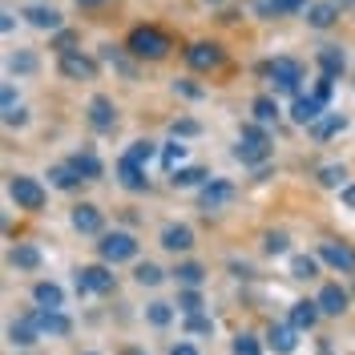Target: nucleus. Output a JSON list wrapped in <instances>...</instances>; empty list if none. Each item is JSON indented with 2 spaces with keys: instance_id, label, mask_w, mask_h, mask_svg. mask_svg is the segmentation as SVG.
Returning <instances> with one entry per match:
<instances>
[{
  "instance_id": "obj_1",
  "label": "nucleus",
  "mask_w": 355,
  "mask_h": 355,
  "mask_svg": "<svg viewBox=\"0 0 355 355\" xmlns=\"http://www.w3.org/2000/svg\"><path fill=\"white\" fill-rule=\"evenodd\" d=\"M125 49L133 57H141V61H162L170 53V37L162 28H154V24H137L130 33V41H125Z\"/></svg>"
},
{
  "instance_id": "obj_2",
  "label": "nucleus",
  "mask_w": 355,
  "mask_h": 355,
  "mask_svg": "<svg viewBox=\"0 0 355 355\" xmlns=\"http://www.w3.org/2000/svg\"><path fill=\"white\" fill-rule=\"evenodd\" d=\"M234 157L246 162V166H263L266 157H270V137L263 133V125L254 121V125H243L239 133V146H234Z\"/></svg>"
},
{
  "instance_id": "obj_3",
  "label": "nucleus",
  "mask_w": 355,
  "mask_h": 355,
  "mask_svg": "<svg viewBox=\"0 0 355 355\" xmlns=\"http://www.w3.org/2000/svg\"><path fill=\"white\" fill-rule=\"evenodd\" d=\"M263 73L270 77V85L275 93H299V81H303V65L295 61V57H275V61H266Z\"/></svg>"
},
{
  "instance_id": "obj_4",
  "label": "nucleus",
  "mask_w": 355,
  "mask_h": 355,
  "mask_svg": "<svg viewBox=\"0 0 355 355\" xmlns=\"http://www.w3.org/2000/svg\"><path fill=\"white\" fill-rule=\"evenodd\" d=\"M97 254H101V263H130L137 259V239L125 234V230H113V234H101V243H97Z\"/></svg>"
},
{
  "instance_id": "obj_5",
  "label": "nucleus",
  "mask_w": 355,
  "mask_h": 355,
  "mask_svg": "<svg viewBox=\"0 0 355 355\" xmlns=\"http://www.w3.org/2000/svg\"><path fill=\"white\" fill-rule=\"evenodd\" d=\"M28 319H33V327L41 331V339L44 335H49V339H65V335L73 331V319H69L61 307H33Z\"/></svg>"
},
{
  "instance_id": "obj_6",
  "label": "nucleus",
  "mask_w": 355,
  "mask_h": 355,
  "mask_svg": "<svg viewBox=\"0 0 355 355\" xmlns=\"http://www.w3.org/2000/svg\"><path fill=\"white\" fill-rule=\"evenodd\" d=\"M117 279H113L110 263H97V266H81L77 270V295H113Z\"/></svg>"
},
{
  "instance_id": "obj_7",
  "label": "nucleus",
  "mask_w": 355,
  "mask_h": 355,
  "mask_svg": "<svg viewBox=\"0 0 355 355\" xmlns=\"http://www.w3.org/2000/svg\"><path fill=\"white\" fill-rule=\"evenodd\" d=\"M8 198L17 202L21 210H41V206H44V186L37 182V178L12 174V178H8Z\"/></svg>"
},
{
  "instance_id": "obj_8",
  "label": "nucleus",
  "mask_w": 355,
  "mask_h": 355,
  "mask_svg": "<svg viewBox=\"0 0 355 355\" xmlns=\"http://www.w3.org/2000/svg\"><path fill=\"white\" fill-rule=\"evenodd\" d=\"M57 69H61V77H69V81H93L97 77V61L93 57H85V53H61V61H57Z\"/></svg>"
},
{
  "instance_id": "obj_9",
  "label": "nucleus",
  "mask_w": 355,
  "mask_h": 355,
  "mask_svg": "<svg viewBox=\"0 0 355 355\" xmlns=\"http://www.w3.org/2000/svg\"><path fill=\"white\" fill-rule=\"evenodd\" d=\"M226 202H234V182H226V178H210V182L198 190L202 210H222Z\"/></svg>"
},
{
  "instance_id": "obj_10",
  "label": "nucleus",
  "mask_w": 355,
  "mask_h": 355,
  "mask_svg": "<svg viewBox=\"0 0 355 355\" xmlns=\"http://www.w3.org/2000/svg\"><path fill=\"white\" fill-rule=\"evenodd\" d=\"M186 65L198 69V73H210V69H218V65H222V49H218L214 41L190 44V49H186Z\"/></svg>"
},
{
  "instance_id": "obj_11",
  "label": "nucleus",
  "mask_w": 355,
  "mask_h": 355,
  "mask_svg": "<svg viewBox=\"0 0 355 355\" xmlns=\"http://www.w3.org/2000/svg\"><path fill=\"white\" fill-rule=\"evenodd\" d=\"M69 222H73V230H77V234H105V218H101V210H97L93 202L73 206Z\"/></svg>"
},
{
  "instance_id": "obj_12",
  "label": "nucleus",
  "mask_w": 355,
  "mask_h": 355,
  "mask_svg": "<svg viewBox=\"0 0 355 355\" xmlns=\"http://www.w3.org/2000/svg\"><path fill=\"white\" fill-rule=\"evenodd\" d=\"M89 125H93L97 133H113V130H117V110H113L110 97H101V93H97V97L89 101Z\"/></svg>"
},
{
  "instance_id": "obj_13",
  "label": "nucleus",
  "mask_w": 355,
  "mask_h": 355,
  "mask_svg": "<svg viewBox=\"0 0 355 355\" xmlns=\"http://www.w3.org/2000/svg\"><path fill=\"white\" fill-rule=\"evenodd\" d=\"M319 259L335 270H343V275H355V250L347 243H323L319 246Z\"/></svg>"
},
{
  "instance_id": "obj_14",
  "label": "nucleus",
  "mask_w": 355,
  "mask_h": 355,
  "mask_svg": "<svg viewBox=\"0 0 355 355\" xmlns=\"http://www.w3.org/2000/svg\"><path fill=\"white\" fill-rule=\"evenodd\" d=\"M319 303L315 299H299V303H291V311H287V323L295 327V331H311L315 323H319Z\"/></svg>"
},
{
  "instance_id": "obj_15",
  "label": "nucleus",
  "mask_w": 355,
  "mask_h": 355,
  "mask_svg": "<svg viewBox=\"0 0 355 355\" xmlns=\"http://www.w3.org/2000/svg\"><path fill=\"white\" fill-rule=\"evenodd\" d=\"M266 347L275 355H291L299 347V331L291 327V323H270V331H266Z\"/></svg>"
},
{
  "instance_id": "obj_16",
  "label": "nucleus",
  "mask_w": 355,
  "mask_h": 355,
  "mask_svg": "<svg viewBox=\"0 0 355 355\" xmlns=\"http://www.w3.org/2000/svg\"><path fill=\"white\" fill-rule=\"evenodd\" d=\"M315 303H319L323 315H343L347 303H352V295L339 287V283H323V291H319V299H315Z\"/></svg>"
},
{
  "instance_id": "obj_17",
  "label": "nucleus",
  "mask_w": 355,
  "mask_h": 355,
  "mask_svg": "<svg viewBox=\"0 0 355 355\" xmlns=\"http://www.w3.org/2000/svg\"><path fill=\"white\" fill-rule=\"evenodd\" d=\"M117 182H121L125 190H133V194H141V190L150 186L146 166H137V162H130V157H121V162H117Z\"/></svg>"
},
{
  "instance_id": "obj_18",
  "label": "nucleus",
  "mask_w": 355,
  "mask_h": 355,
  "mask_svg": "<svg viewBox=\"0 0 355 355\" xmlns=\"http://www.w3.org/2000/svg\"><path fill=\"white\" fill-rule=\"evenodd\" d=\"M162 246L166 250H190L194 246V230L186 226V222H170V226H162Z\"/></svg>"
},
{
  "instance_id": "obj_19",
  "label": "nucleus",
  "mask_w": 355,
  "mask_h": 355,
  "mask_svg": "<svg viewBox=\"0 0 355 355\" xmlns=\"http://www.w3.org/2000/svg\"><path fill=\"white\" fill-rule=\"evenodd\" d=\"M21 17L33 24V28H49V33H57V28H61V12H57V8H49V4H28Z\"/></svg>"
},
{
  "instance_id": "obj_20",
  "label": "nucleus",
  "mask_w": 355,
  "mask_h": 355,
  "mask_svg": "<svg viewBox=\"0 0 355 355\" xmlns=\"http://www.w3.org/2000/svg\"><path fill=\"white\" fill-rule=\"evenodd\" d=\"M291 117H295V125H315V121L323 117V101H319L315 93H311V97H295Z\"/></svg>"
},
{
  "instance_id": "obj_21",
  "label": "nucleus",
  "mask_w": 355,
  "mask_h": 355,
  "mask_svg": "<svg viewBox=\"0 0 355 355\" xmlns=\"http://www.w3.org/2000/svg\"><path fill=\"white\" fill-rule=\"evenodd\" d=\"M335 17H339V4H335V0H319V4H311L307 8V24L311 28H331Z\"/></svg>"
},
{
  "instance_id": "obj_22",
  "label": "nucleus",
  "mask_w": 355,
  "mask_h": 355,
  "mask_svg": "<svg viewBox=\"0 0 355 355\" xmlns=\"http://www.w3.org/2000/svg\"><path fill=\"white\" fill-rule=\"evenodd\" d=\"M8 263L17 266V270H37V266H41V250L33 243H17L8 250Z\"/></svg>"
},
{
  "instance_id": "obj_23",
  "label": "nucleus",
  "mask_w": 355,
  "mask_h": 355,
  "mask_svg": "<svg viewBox=\"0 0 355 355\" xmlns=\"http://www.w3.org/2000/svg\"><path fill=\"white\" fill-rule=\"evenodd\" d=\"M319 69H323L327 77H335V81H339V73L347 69V57H343V49H335V44H323V49H319Z\"/></svg>"
},
{
  "instance_id": "obj_24",
  "label": "nucleus",
  "mask_w": 355,
  "mask_h": 355,
  "mask_svg": "<svg viewBox=\"0 0 355 355\" xmlns=\"http://www.w3.org/2000/svg\"><path fill=\"white\" fill-rule=\"evenodd\" d=\"M41 339V331L33 327V319L24 315V319H17V323H8V343H17V347H33Z\"/></svg>"
},
{
  "instance_id": "obj_25",
  "label": "nucleus",
  "mask_w": 355,
  "mask_h": 355,
  "mask_svg": "<svg viewBox=\"0 0 355 355\" xmlns=\"http://www.w3.org/2000/svg\"><path fill=\"white\" fill-rule=\"evenodd\" d=\"M69 166L85 178V182H97V178H101V162H97V154H89V150L73 154V157H69Z\"/></svg>"
},
{
  "instance_id": "obj_26",
  "label": "nucleus",
  "mask_w": 355,
  "mask_h": 355,
  "mask_svg": "<svg viewBox=\"0 0 355 355\" xmlns=\"http://www.w3.org/2000/svg\"><path fill=\"white\" fill-rule=\"evenodd\" d=\"M347 130V117L343 113H327V117H319L315 125H311V133L319 137V141H327V137H335V133H343Z\"/></svg>"
},
{
  "instance_id": "obj_27",
  "label": "nucleus",
  "mask_w": 355,
  "mask_h": 355,
  "mask_svg": "<svg viewBox=\"0 0 355 355\" xmlns=\"http://www.w3.org/2000/svg\"><path fill=\"white\" fill-rule=\"evenodd\" d=\"M33 303H37V307H61V303H65V291L57 287V283H37V287H33Z\"/></svg>"
},
{
  "instance_id": "obj_28",
  "label": "nucleus",
  "mask_w": 355,
  "mask_h": 355,
  "mask_svg": "<svg viewBox=\"0 0 355 355\" xmlns=\"http://www.w3.org/2000/svg\"><path fill=\"white\" fill-rule=\"evenodd\" d=\"M49 182H53L57 190H77L85 178H81V174H77V170H73V166L65 162V166H53V170H49Z\"/></svg>"
},
{
  "instance_id": "obj_29",
  "label": "nucleus",
  "mask_w": 355,
  "mask_h": 355,
  "mask_svg": "<svg viewBox=\"0 0 355 355\" xmlns=\"http://www.w3.org/2000/svg\"><path fill=\"white\" fill-rule=\"evenodd\" d=\"M170 182L186 190V186H206V182H210V174H206L202 166H182V170H174V174H170Z\"/></svg>"
},
{
  "instance_id": "obj_30",
  "label": "nucleus",
  "mask_w": 355,
  "mask_h": 355,
  "mask_svg": "<svg viewBox=\"0 0 355 355\" xmlns=\"http://www.w3.org/2000/svg\"><path fill=\"white\" fill-rule=\"evenodd\" d=\"M250 113H254V121H259V125H270V121H279V105H275V97H254V101H250Z\"/></svg>"
},
{
  "instance_id": "obj_31",
  "label": "nucleus",
  "mask_w": 355,
  "mask_h": 355,
  "mask_svg": "<svg viewBox=\"0 0 355 355\" xmlns=\"http://www.w3.org/2000/svg\"><path fill=\"white\" fill-rule=\"evenodd\" d=\"M182 162H186V146H182V141H170V146H162V170H166V174L182 170Z\"/></svg>"
},
{
  "instance_id": "obj_32",
  "label": "nucleus",
  "mask_w": 355,
  "mask_h": 355,
  "mask_svg": "<svg viewBox=\"0 0 355 355\" xmlns=\"http://www.w3.org/2000/svg\"><path fill=\"white\" fill-rule=\"evenodd\" d=\"M174 315H178V311H174V303H162V299L146 307V319H150L154 327H170V323H174Z\"/></svg>"
},
{
  "instance_id": "obj_33",
  "label": "nucleus",
  "mask_w": 355,
  "mask_h": 355,
  "mask_svg": "<svg viewBox=\"0 0 355 355\" xmlns=\"http://www.w3.org/2000/svg\"><path fill=\"white\" fill-rule=\"evenodd\" d=\"M174 279L182 283V287H202V279H206V270H202L198 263H178Z\"/></svg>"
},
{
  "instance_id": "obj_34",
  "label": "nucleus",
  "mask_w": 355,
  "mask_h": 355,
  "mask_svg": "<svg viewBox=\"0 0 355 355\" xmlns=\"http://www.w3.org/2000/svg\"><path fill=\"white\" fill-rule=\"evenodd\" d=\"M319 186L343 190V186H347V170H343V166H319Z\"/></svg>"
},
{
  "instance_id": "obj_35",
  "label": "nucleus",
  "mask_w": 355,
  "mask_h": 355,
  "mask_svg": "<svg viewBox=\"0 0 355 355\" xmlns=\"http://www.w3.org/2000/svg\"><path fill=\"white\" fill-rule=\"evenodd\" d=\"M291 275H295V279H315V275H319V259L295 254V259H291Z\"/></svg>"
},
{
  "instance_id": "obj_36",
  "label": "nucleus",
  "mask_w": 355,
  "mask_h": 355,
  "mask_svg": "<svg viewBox=\"0 0 355 355\" xmlns=\"http://www.w3.org/2000/svg\"><path fill=\"white\" fill-rule=\"evenodd\" d=\"M8 73H17V77H28V73H37V57H33V53H12V57H8Z\"/></svg>"
},
{
  "instance_id": "obj_37",
  "label": "nucleus",
  "mask_w": 355,
  "mask_h": 355,
  "mask_svg": "<svg viewBox=\"0 0 355 355\" xmlns=\"http://www.w3.org/2000/svg\"><path fill=\"white\" fill-rule=\"evenodd\" d=\"M133 279H137L141 287H157V283L166 279V270H162V266H154V263H137V270H133Z\"/></svg>"
},
{
  "instance_id": "obj_38",
  "label": "nucleus",
  "mask_w": 355,
  "mask_h": 355,
  "mask_svg": "<svg viewBox=\"0 0 355 355\" xmlns=\"http://www.w3.org/2000/svg\"><path fill=\"white\" fill-rule=\"evenodd\" d=\"M154 154H157L154 141H133L130 150H125V157H130V162H137V166H150V162H154Z\"/></svg>"
},
{
  "instance_id": "obj_39",
  "label": "nucleus",
  "mask_w": 355,
  "mask_h": 355,
  "mask_svg": "<svg viewBox=\"0 0 355 355\" xmlns=\"http://www.w3.org/2000/svg\"><path fill=\"white\" fill-rule=\"evenodd\" d=\"M202 311V295L198 287H186L182 295H178V315H198Z\"/></svg>"
},
{
  "instance_id": "obj_40",
  "label": "nucleus",
  "mask_w": 355,
  "mask_h": 355,
  "mask_svg": "<svg viewBox=\"0 0 355 355\" xmlns=\"http://www.w3.org/2000/svg\"><path fill=\"white\" fill-rule=\"evenodd\" d=\"M230 352H234V355H263V343H259L254 335L239 331V335H234V343H230Z\"/></svg>"
},
{
  "instance_id": "obj_41",
  "label": "nucleus",
  "mask_w": 355,
  "mask_h": 355,
  "mask_svg": "<svg viewBox=\"0 0 355 355\" xmlns=\"http://www.w3.org/2000/svg\"><path fill=\"white\" fill-rule=\"evenodd\" d=\"M101 61H110L113 69H121L125 77H133V65L125 61V57H121V53H117V49H113V44H101Z\"/></svg>"
},
{
  "instance_id": "obj_42",
  "label": "nucleus",
  "mask_w": 355,
  "mask_h": 355,
  "mask_svg": "<svg viewBox=\"0 0 355 355\" xmlns=\"http://www.w3.org/2000/svg\"><path fill=\"white\" fill-rule=\"evenodd\" d=\"M186 331H190V335H210V331H214V319H206L202 311H198V315H186Z\"/></svg>"
},
{
  "instance_id": "obj_43",
  "label": "nucleus",
  "mask_w": 355,
  "mask_h": 355,
  "mask_svg": "<svg viewBox=\"0 0 355 355\" xmlns=\"http://www.w3.org/2000/svg\"><path fill=\"white\" fill-rule=\"evenodd\" d=\"M263 250L266 254H287V234H283V230H270L263 239Z\"/></svg>"
},
{
  "instance_id": "obj_44",
  "label": "nucleus",
  "mask_w": 355,
  "mask_h": 355,
  "mask_svg": "<svg viewBox=\"0 0 355 355\" xmlns=\"http://www.w3.org/2000/svg\"><path fill=\"white\" fill-rule=\"evenodd\" d=\"M266 8L270 12H299V8H307V0H266Z\"/></svg>"
},
{
  "instance_id": "obj_45",
  "label": "nucleus",
  "mask_w": 355,
  "mask_h": 355,
  "mask_svg": "<svg viewBox=\"0 0 355 355\" xmlns=\"http://www.w3.org/2000/svg\"><path fill=\"white\" fill-rule=\"evenodd\" d=\"M174 93H182V97H190V101H198V97L206 93V89H202V85H194V81H186V77H182V81H174Z\"/></svg>"
},
{
  "instance_id": "obj_46",
  "label": "nucleus",
  "mask_w": 355,
  "mask_h": 355,
  "mask_svg": "<svg viewBox=\"0 0 355 355\" xmlns=\"http://www.w3.org/2000/svg\"><path fill=\"white\" fill-rule=\"evenodd\" d=\"M331 89H335V77H327V73H323V77H319V85H315V97L327 105V101H331Z\"/></svg>"
},
{
  "instance_id": "obj_47",
  "label": "nucleus",
  "mask_w": 355,
  "mask_h": 355,
  "mask_svg": "<svg viewBox=\"0 0 355 355\" xmlns=\"http://www.w3.org/2000/svg\"><path fill=\"white\" fill-rule=\"evenodd\" d=\"M170 133H174V137H194V133H198V121H190V117H186V121H174Z\"/></svg>"
},
{
  "instance_id": "obj_48",
  "label": "nucleus",
  "mask_w": 355,
  "mask_h": 355,
  "mask_svg": "<svg viewBox=\"0 0 355 355\" xmlns=\"http://www.w3.org/2000/svg\"><path fill=\"white\" fill-rule=\"evenodd\" d=\"M0 101H4V113H8V110H17V89H12V85H4Z\"/></svg>"
},
{
  "instance_id": "obj_49",
  "label": "nucleus",
  "mask_w": 355,
  "mask_h": 355,
  "mask_svg": "<svg viewBox=\"0 0 355 355\" xmlns=\"http://www.w3.org/2000/svg\"><path fill=\"white\" fill-rule=\"evenodd\" d=\"M73 44H77L73 33H57V49H61V53H73Z\"/></svg>"
},
{
  "instance_id": "obj_50",
  "label": "nucleus",
  "mask_w": 355,
  "mask_h": 355,
  "mask_svg": "<svg viewBox=\"0 0 355 355\" xmlns=\"http://www.w3.org/2000/svg\"><path fill=\"white\" fill-rule=\"evenodd\" d=\"M28 117H24V110H8L4 113V125H24Z\"/></svg>"
},
{
  "instance_id": "obj_51",
  "label": "nucleus",
  "mask_w": 355,
  "mask_h": 355,
  "mask_svg": "<svg viewBox=\"0 0 355 355\" xmlns=\"http://www.w3.org/2000/svg\"><path fill=\"white\" fill-rule=\"evenodd\" d=\"M170 355H198V347H194V343H174Z\"/></svg>"
},
{
  "instance_id": "obj_52",
  "label": "nucleus",
  "mask_w": 355,
  "mask_h": 355,
  "mask_svg": "<svg viewBox=\"0 0 355 355\" xmlns=\"http://www.w3.org/2000/svg\"><path fill=\"white\" fill-rule=\"evenodd\" d=\"M12 24H17V17H12V8H4V12H0V28H4V33H12Z\"/></svg>"
},
{
  "instance_id": "obj_53",
  "label": "nucleus",
  "mask_w": 355,
  "mask_h": 355,
  "mask_svg": "<svg viewBox=\"0 0 355 355\" xmlns=\"http://www.w3.org/2000/svg\"><path fill=\"white\" fill-rule=\"evenodd\" d=\"M343 206H347V210H355V186H343Z\"/></svg>"
},
{
  "instance_id": "obj_54",
  "label": "nucleus",
  "mask_w": 355,
  "mask_h": 355,
  "mask_svg": "<svg viewBox=\"0 0 355 355\" xmlns=\"http://www.w3.org/2000/svg\"><path fill=\"white\" fill-rule=\"evenodd\" d=\"M121 355H150V352H141V347H125Z\"/></svg>"
},
{
  "instance_id": "obj_55",
  "label": "nucleus",
  "mask_w": 355,
  "mask_h": 355,
  "mask_svg": "<svg viewBox=\"0 0 355 355\" xmlns=\"http://www.w3.org/2000/svg\"><path fill=\"white\" fill-rule=\"evenodd\" d=\"M77 4H101V0H77Z\"/></svg>"
},
{
  "instance_id": "obj_56",
  "label": "nucleus",
  "mask_w": 355,
  "mask_h": 355,
  "mask_svg": "<svg viewBox=\"0 0 355 355\" xmlns=\"http://www.w3.org/2000/svg\"><path fill=\"white\" fill-rule=\"evenodd\" d=\"M339 4H355V0H339Z\"/></svg>"
},
{
  "instance_id": "obj_57",
  "label": "nucleus",
  "mask_w": 355,
  "mask_h": 355,
  "mask_svg": "<svg viewBox=\"0 0 355 355\" xmlns=\"http://www.w3.org/2000/svg\"><path fill=\"white\" fill-rule=\"evenodd\" d=\"M206 4H222V0H206Z\"/></svg>"
},
{
  "instance_id": "obj_58",
  "label": "nucleus",
  "mask_w": 355,
  "mask_h": 355,
  "mask_svg": "<svg viewBox=\"0 0 355 355\" xmlns=\"http://www.w3.org/2000/svg\"><path fill=\"white\" fill-rule=\"evenodd\" d=\"M85 355H101V352H85Z\"/></svg>"
}]
</instances>
